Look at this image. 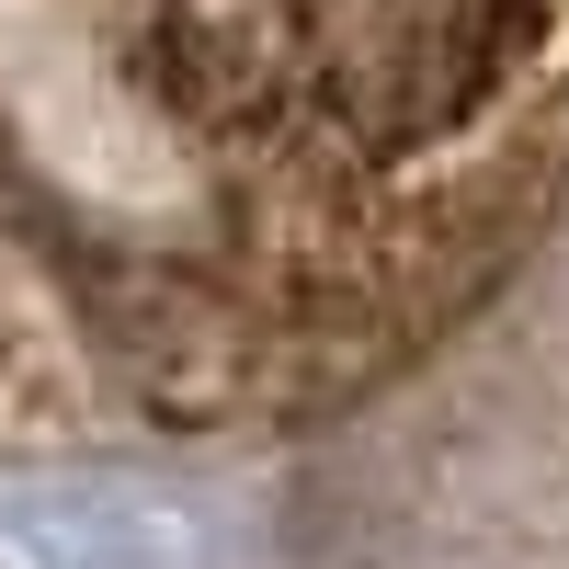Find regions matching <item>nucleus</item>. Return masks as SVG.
<instances>
[{
	"mask_svg": "<svg viewBox=\"0 0 569 569\" xmlns=\"http://www.w3.org/2000/svg\"><path fill=\"white\" fill-rule=\"evenodd\" d=\"M536 46V0H319L308 69L353 149H433L490 114Z\"/></svg>",
	"mask_w": 569,
	"mask_h": 569,
	"instance_id": "1",
	"label": "nucleus"
}]
</instances>
